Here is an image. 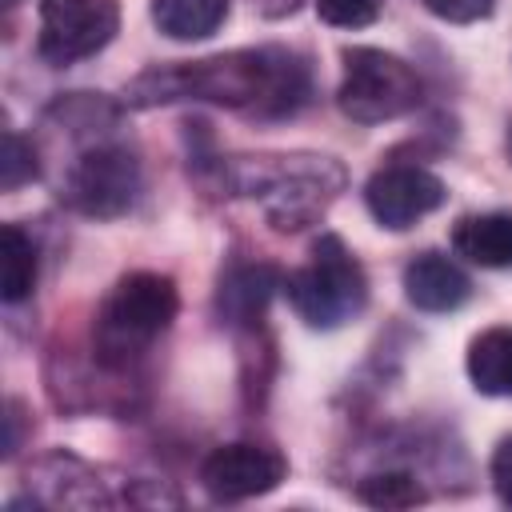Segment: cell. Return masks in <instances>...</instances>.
<instances>
[{"instance_id": "obj_1", "label": "cell", "mask_w": 512, "mask_h": 512, "mask_svg": "<svg viewBox=\"0 0 512 512\" xmlns=\"http://www.w3.org/2000/svg\"><path fill=\"white\" fill-rule=\"evenodd\" d=\"M308 64L276 44L220 52L192 64H164L140 72L124 88L128 108H160L176 100H208L248 116H292L308 104Z\"/></svg>"}, {"instance_id": "obj_2", "label": "cell", "mask_w": 512, "mask_h": 512, "mask_svg": "<svg viewBox=\"0 0 512 512\" xmlns=\"http://www.w3.org/2000/svg\"><path fill=\"white\" fill-rule=\"evenodd\" d=\"M232 196H252L264 204V216L276 232H300L320 220L324 208L344 188V168L332 156H232L220 164Z\"/></svg>"}, {"instance_id": "obj_3", "label": "cell", "mask_w": 512, "mask_h": 512, "mask_svg": "<svg viewBox=\"0 0 512 512\" xmlns=\"http://www.w3.org/2000/svg\"><path fill=\"white\" fill-rule=\"evenodd\" d=\"M180 296L176 284L160 272H128L116 280V288L104 296L92 328L96 356L108 368H128L136 364L156 336L168 332L176 320Z\"/></svg>"}, {"instance_id": "obj_4", "label": "cell", "mask_w": 512, "mask_h": 512, "mask_svg": "<svg viewBox=\"0 0 512 512\" xmlns=\"http://www.w3.org/2000/svg\"><path fill=\"white\" fill-rule=\"evenodd\" d=\"M284 296L308 328H340L368 304V276L336 232L316 236L304 268L284 276Z\"/></svg>"}, {"instance_id": "obj_5", "label": "cell", "mask_w": 512, "mask_h": 512, "mask_svg": "<svg viewBox=\"0 0 512 512\" xmlns=\"http://www.w3.org/2000/svg\"><path fill=\"white\" fill-rule=\"evenodd\" d=\"M420 76L408 60L384 48H348L336 104L356 124H384L420 104Z\"/></svg>"}, {"instance_id": "obj_6", "label": "cell", "mask_w": 512, "mask_h": 512, "mask_svg": "<svg viewBox=\"0 0 512 512\" xmlns=\"http://www.w3.org/2000/svg\"><path fill=\"white\" fill-rule=\"evenodd\" d=\"M120 28L116 0H40V40L36 52L52 68L96 56Z\"/></svg>"}, {"instance_id": "obj_7", "label": "cell", "mask_w": 512, "mask_h": 512, "mask_svg": "<svg viewBox=\"0 0 512 512\" xmlns=\"http://www.w3.org/2000/svg\"><path fill=\"white\" fill-rule=\"evenodd\" d=\"M136 192H140V164L120 144H96L80 152V160L68 168L64 180V200L96 220H112L128 212Z\"/></svg>"}, {"instance_id": "obj_8", "label": "cell", "mask_w": 512, "mask_h": 512, "mask_svg": "<svg viewBox=\"0 0 512 512\" xmlns=\"http://www.w3.org/2000/svg\"><path fill=\"white\" fill-rule=\"evenodd\" d=\"M284 476H288V460L276 448L248 444V440L212 448L208 460L200 464V484L208 488L212 500H224V504L264 496L280 488Z\"/></svg>"}, {"instance_id": "obj_9", "label": "cell", "mask_w": 512, "mask_h": 512, "mask_svg": "<svg viewBox=\"0 0 512 512\" xmlns=\"http://www.w3.org/2000/svg\"><path fill=\"white\" fill-rule=\"evenodd\" d=\"M444 200H448L444 180L420 164H388V168L372 172V180L364 184V204H368L372 220L392 232L412 228L420 216L436 212Z\"/></svg>"}, {"instance_id": "obj_10", "label": "cell", "mask_w": 512, "mask_h": 512, "mask_svg": "<svg viewBox=\"0 0 512 512\" xmlns=\"http://www.w3.org/2000/svg\"><path fill=\"white\" fill-rule=\"evenodd\" d=\"M404 296L420 312H456L472 296V280L444 252H420L404 264Z\"/></svg>"}, {"instance_id": "obj_11", "label": "cell", "mask_w": 512, "mask_h": 512, "mask_svg": "<svg viewBox=\"0 0 512 512\" xmlns=\"http://www.w3.org/2000/svg\"><path fill=\"white\" fill-rule=\"evenodd\" d=\"M276 288H284V276L272 264H236L232 272H224L220 292H216V308L228 324L244 328V324H260L268 300L276 296Z\"/></svg>"}, {"instance_id": "obj_12", "label": "cell", "mask_w": 512, "mask_h": 512, "mask_svg": "<svg viewBox=\"0 0 512 512\" xmlns=\"http://www.w3.org/2000/svg\"><path fill=\"white\" fill-rule=\"evenodd\" d=\"M452 248L480 268H512V212H480L456 220Z\"/></svg>"}, {"instance_id": "obj_13", "label": "cell", "mask_w": 512, "mask_h": 512, "mask_svg": "<svg viewBox=\"0 0 512 512\" xmlns=\"http://www.w3.org/2000/svg\"><path fill=\"white\" fill-rule=\"evenodd\" d=\"M468 380L484 396H512V328H484L468 344Z\"/></svg>"}, {"instance_id": "obj_14", "label": "cell", "mask_w": 512, "mask_h": 512, "mask_svg": "<svg viewBox=\"0 0 512 512\" xmlns=\"http://www.w3.org/2000/svg\"><path fill=\"white\" fill-rule=\"evenodd\" d=\"M152 20L168 40H204L228 20V0H152Z\"/></svg>"}, {"instance_id": "obj_15", "label": "cell", "mask_w": 512, "mask_h": 512, "mask_svg": "<svg viewBox=\"0 0 512 512\" xmlns=\"http://www.w3.org/2000/svg\"><path fill=\"white\" fill-rule=\"evenodd\" d=\"M32 288H36V248L16 224H4L0 228V296L8 304H20L32 296Z\"/></svg>"}, {"instance_id": "obj_16", "label": "cell", "mask_w": 512, "mask_h": 512, "mask_svg": "<svg viewBox=\"0 0 512 512\" xmlns=\"http://www.w3.org/2000/svg\"><path fill=\"white\" fill-rule=\"evenodd\" d=\"M356 496L364 500V504H372V508H388V512H396V508H416V504H424V484L412 476V472H372V476H364L360 484H356Z\"/></svg>"}, {"instance_id": "obj_17", "label": "cell", "mask_w": 512, "mask_h": 512, "mask_svg": "<svg viewBox=\"0 0 512 512\" xmlns=\"http://www.w3.org/2000/svg\"><path fill=\"white\" fill-rule=\"evenodd\" d=\"M36 176H40V164H36L32 144L16 128H8L4 132V152H0V188L4 192H16L20 184H28Z\"/></svg>"}, {"instance_id": "obj_18", "label": "cell", "mask_w": 512, "mask_h": 512, "mask_svg": "<svg viewBox=\"0 0 512 512\" xmlns=\"http://www.w3.org/2000/svg\"><path fill=\"white\" fill-rule=\"evenodd\" d=\"M316 16L332 28H368L380 16V0H312Z\"/></svg>"}, {"instance_id": "obj_19", "label": "cell", "mask_w": 512, "mask_h": 512, "mask_svg": "<svg viewBox=\"0 0 512 512\" xmlns=\"http://www.w3.org/2000/svg\"><path fill=\"white\" fill-rule=\"evenodd\" d=\"M432 16L448 20V24H476L484 16H492L496 0H424Z\"/></svg>"}, {"instance_id": "obj_20", "label": "cell", "mask_w": 512, "mask_h": 512, "mask_svg": "<svg viewBox=\"0 0 512 512\" xmlns=\"http://www.w3.org/2000/svg\"><path fill=\"white\" fill-rule=\"evenodd\" d=\"M492 488L512 508V436H504L492 452Z\"/></svg>"}, {"instance_id": "obj_21", "label": "cell", "mask_w": 512, "mask_h": 512, "mask_svg": "<svg viewBox=\"0 0 512 512\" xmlns=\"http://www.w3.org/2000/svg\"><path fill=\"white\" fill-rule=\"evenodd\" d=\"M264 12H272V16H280V12H292L296 8V0H256Z\"/></svg>"}, {"instance_id": "obj_22", "label": "cell", "mask_w": 512, "mask_h": 512, "mask_svg": "<svg viewBox=\"0 0 512 512\" xmlns=\"http://www.w3.org/2000/svg\"><path fill=\"white\" fill-rule=\"evenodd\" d=\"M504 148H508V160H512V120H508V132H504Z\"/></svg>"}, {"instance_id": "obj_23", "label": "cell", "mask_w": 512, "mask_h": 512, "mask_svg": "<svg viewBox=\"0 0 512 512\" xmlns=\"http://www.w3.org/2000/svg\"><path fill=\"white\" fill-rule=\"evenodd\" d=\"M16 4H20V0H4V8H16Z\"/></svg>"}]
</instances>
